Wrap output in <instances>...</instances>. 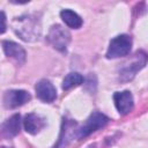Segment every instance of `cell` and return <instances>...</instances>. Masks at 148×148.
<instances>
[{
  "label": "cell",
  "instance_id": "2e32d148",
  "mask_svg": "<svg viewBox=\"0 0 148 148\" xmlns=\"http://www.w3.org/2000/svg\"><path fill=\"white\" fill-rule=\"evenodd\" d=\"M2 148H6V147H2Z\"/></svg>",
  "mask_w": 148,
  "mask_h": 148
},
{
  "label": "cell",
  "instance_id": "9c48e42d",
  "mask_svg": "<svg viewBox=\"0 0 148 148\" xmlns=\"http://www.w3.org/2000/svg\"><path fill=\"white\" fill-rule=\"evenodd\" d=\"M2 49H3V52L6 53V56L8 58L14 59L20 65L24 64L27 54H25L24 49L21 45L16 44V43H14L12 40H3L2 42Z\"/></svg>",
  "mask_w": 148,
  "mask_h": 148
},
{
  "label": "cell",
  "instance_id": "9a60e30c",
  "mask_svg": "<svg viewBox=\"0 0 148 148\" xmlns=\"http://www.w3.org/2000/svg\"><path fill=\"white\" fill-rule=\"evenodd\" d=\"M1 21H2L1 32H5V30H6V16H5V13L3 12H1Z\"/></svg>",
  "mask_w": 148,
  "mask_h": 148
},
{
  "label": "cell",
  "instance_id": "277c9868",
  "mask_svg": "<svg viewBox=\"0 0 148 148\" xmlns=\"http://www.w3.org/2000/svg\"><path fill=\"white\" fill-rule=\"evenodd\" d=\"M109 121V118L101 113V112H92L88 119L84 121V124L76 128V138L77 139H84L88 135H90L92 132L104 127Z\"/></svg>",
  "mask_w": 148,
  "mask_h": 148
},
{
  "label": "cell",
  "instance_id": "8fae6325",
  "mask_svg": "<svg viewBox=\"0 0 148 148\" xmlns=\"http://www.w3.org/2000/svg\"><path fill=\"white\" fill-rule=\"evenodd\" d=\"M76 123L72 119H66L64 118L62 120V126H61V132L59 136V141L53 148H65L67 143L72 140L71 138L74 135V130H75Z\"/></svg>",
  "mask_w": 148,
  "mask_h": 148
},
{
  "label": "cell",
  "instance_id": "ba28073f",
  "mask_svg": "<svg viewBox=\"0 0 148 148\" xmlns=\"http://www.w3.org/2000/svg\"><path fill=\"white\" fill-rule=\"evenodd\" d=\"M35 90H36L37 97L45 103H52L57 98V90L49 80L43 79L38 81L36 83Z\"/></svg>",
  "mask_w": 148,
  "mask_h": 148
},
{
  "label": "cell",
  "instance_id": "5b68a950",
  "mask_svg": "<svg viewBox=\"0 0 148 148\" xmlns=\"http://www.w3.org/2000/svg\"><path fill=\"white\" fill-rule=\"evenodd\" d=\"M47 40L56 50H58L60 52H65L71 42V35H69L68 30H66L64 27L56 24L50 28V31L47 35Z\"/></svg>",
  "mask_w": 148,
  "mask_h": 148
},
{
  "label": "cell",
  "instance_id": "52a82bcc",
  "mask_svg": "<svg viewBox=\"0 0 148 148\" xmlns=\"http://www.w3.org/2000/svg\"><path fill=\"white\" fill-rule=\"evenodd\" d=\"M113 102H114V105H116V108L120 114L130 113L134 106L133 95L128 90L116 91L113 94Z\"/></svg>",
  "mask_w": 148,
  "mask_h": 148
},
{
  "label": "cell",
  "instance_id": "30bf717a",
  "mask_svg": "<svg viewBox=\"0 0 148 148\" xmlns=\"http://www.w3.org/2000/svg\"><path fill=\"white\" fill-rule=\"evenodd\" d=\"M46 125L45 119L37 113H29L23 119V127L30 134L39 133Z\"/></svg>",
  "mask_w": 148,
  "mask_h": 148
},
{
  "label": "cell",
  "instance_id": "5bb4252c",
  "mask_svg": "<svg viewBox=\"0 0 148 148\" xmlns=\"http://www.w3.org/2000/svg\"><path fill=\"white\" fill-rule=\"evenodd\" d=\"M82 82H83V76L80 73H76V72L69 73L62 80V89L64 90H68L71 88L80 86Z\"/></svg>",
  "mask_w": 148,
  "mask_h": 148
},
{
  "label": "cell",
  "instance_id": "3957f363",
  "mask_svg": "<svg viewBox=\"0 0 148 148\" xmlns=\"http://www.w3.org/2000/svg\"><path fill=\"white\" fill-rule=\"evenodd\" d=\"M132 47V38L128 35H119L110 40L108 51H106V58L114 59L125 57L130 53Z\"/></svg>",
  "mask_w": 148,
  "mask_h": 148
},
{
  "label": "cell",
  "instance_id": "7c38bea8",
  "mask_svg": "<svg viewBox=\"0 0 148 148\" xmlns=\"http://www.w3.org/2000/svg\"><path fill=\"white\" fill-rule=\"evenodd\" d=\"M21 130V116L13 114L1 126V133L5 138H14L20 133Z\"/></svg>",
  "mask_w": 148,
  "mask_h": 148
},
{
  "label": "cell",
  "instance_id": "8992f818",
  "mask_svg": "<svg viewBox=\"0 0 148 148\" xmlns=\"http://www.w3.org/2000/svg\"><path fill=\"white\" fill-rule=\"evenodd\" d=\"M30 94L25 90H8L3 95V105L7 109H15L29 102Z\"/></svg>",
  "mask_w": 148,
  "mask_h": 148
},
{
  "label": "cell",
  "instance_id": "6da1fadb",
  "mask_svg": "<svg viewBox=\"0 0 148 148\" xmlns=\"http://www.w3.org/2000/svg\"><path fill=\"white\" fill-rule=\"evenodd\" d=\"M15 34L25 42H35L42 32L40 20L36 14H25L14 18L12 23Z\"/></svg>",
  "mask_w": 148,
  "mask_h": 148
},
{
  "label": "cell",
  "instance_id": "7a4b0ae2",
  "mask_svg": "<svg viewBox=\"0 0 148 148\" xmlns=\"http://www.w3.org/2000/svg\"><path fill=\"white\" fill-rule=\"evenodd\" d=\"M148 61V53L145 51H138L133 54L132 59L124 64V66L119 69V79L121 81H130L132 80L138 71L145 67Z\"/></svg>",
  "mask_w": 148,
  "mask_h": 148
},
{
  "label": "cell",
  "instance_id": "4fadbf2b",
  "mask_svg": "<svg viewBox=\"0 0 148 148\" xmlns=\"http://www.w3.org/2000/svg\"><path fill=\"white\" fill-rule=\"evenodd\" d=\"M60 17L62 18V21L65 22V24L67 27L73 28V29L81 28V25L83 23L81 16L71 9H62L60 12Z\"/></svg>",
  "mask_w": 148,
  "mask_h": 148
}]
</instances>
